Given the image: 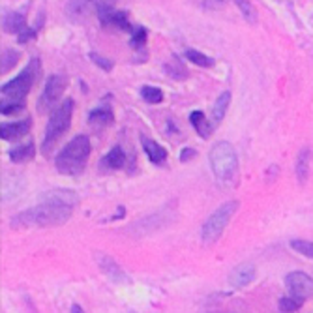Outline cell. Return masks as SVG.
Here are the masks:
<instances>
[{
	"label": "cell",
	"mask_w": 313,
	"mask_h": 313,
	"mask_svg": "<svg viewBox=\"0 0 313 313\" xmlns=\"http://www.w3.org/2000/svg\"><path fill=\"white\" fill-rule=\"evenodd\" d=\"M92 152V145L90 139L86 135H77L72 141L62 148L60 152L56 154L55 158V167L60 175L66 177H77L85 171L86 161L90 158Z\"/></svg>",
	"instance_id": "cell-2"
},
{
	"label": "cell",
	"mask_w": 313,
	"mask_h": 313,
	"mask_svg": "<svg viewBox=\"0 0 313 313\" xmlns=\"http://www.w3.org/2000/svg\"><path fill=\"white\" fill-rule=\"evenodd\" d=\"M19 51L12 49V47H6V49H2V66H0V72L2 74H6L10 69L15 66L19 62Z\"/></svg>",
	"instance_id": "cell-22"
},
{
	"label": "cell",
	"mask_w": 313,
	"mask_h": 313,
	"mask_svg": "<svg viewBox=\"0 0 313 313\" xmlns=\"http://www.w3.org/2000/svg\"><path fill=\"white\" fill-rule=\"evenodd\" d=\"M141 145H143V150L147 154V158L152 161L154 165H165L167 161V150L161 147L160 143L152 141L150 137L147 135H141Z\"/></svg>",
	"instance_id": "cell-12"
},
{
	"label": "cell",
	"mask_w": 313,
	"mask_h": 313,
	"mask_svg": "<svg viewBox=\"0 0 313 313\" xmlns=\"http://www.w3.org/2000/svg\"><path fill=\"white\" fill-rule=\"evenodd\" d=\"M165 74L169 75V77H172L175 81L188 79V69H186V66L182 64V60H180L177 55H172L171 60L165 62Z\"/></svg>",
	"instance_id": "cell-18"
},
{
	"label": "cell",
	"mask_w": 313,
	"mask_h": 313,
	"mask_svg": "<svg viewBox=\"0 0 313 313\" xmlns=\"http://www.w3.org/2000/svg\"><path fill=\"white\" fill-rule=\"evenodd\" d=\"M72 313H85V311L81 309L79 304H74V306H72Z\"/></svg>",
	"instance_id": "cell-34"
},
{
	"label": "cell",
	"mask_w": 313,
	"mask_h": 313,
	"mask_svg": "<svg viewBox=\"0 0 313 313\" xmlns=\"http://www.w3.org/2000/svg\"><path fill=\"white\" fill-rule=\"evenodd\" d=\"M68 86V79L64 75H51L45 86H43V92L38 99V109L40 113H45L47 109H53L55 103L60 99V96L64 94Z\"/></svg>",
	"instance_id": "cell-7"
},
{
	"label": "cell",
	"mask_w": 313,
	"mask_h": 313,
	"mask_svg": "<svg viewBox=\"0 0 313 313\" xmlns=\"http://www.w3.org/2000/svg\"><path fill=\"white\" fill-rule=\"evenodd\" d=\"M147 28L145 26H135L133 30H131V38H129V45L133 47L135 51H139V49H143L145 47V43H147V38H148V34H147Z\"/></svg>",
	"instance_id": "cell-23"
},
{
	"label": "cell",
	"mask_w": 313,
	"mask_h": 313,
	"mask_svg": "<svg viewBox=\"0 0 313 313\" xmlns=\"http://www.w3.org/2000/svg\"><path fill=\"white\" fill-rule=\"evenodd\" d=\"M96 261H98L101 272H103L109 280H113L115 283H129L128 274L118 266V263L113 257L105 255V253H96Z\"/></svg>",
	"instance_id": "cell-9"
},
{
	"label": "cell",
	"mask_w": 313,
	"mask_h": 313,
	"mask_svg": "<svg viewBox=\"0 0 313 313\" xmlns=\"http://www.w3.org/2000/svg\"><path fill=\"white\" fill-rule=\"evenodd\" d=\"M74 107H75L74 99L68 98V99H64L58 107H55V109L51 111L49 122H47V128H45V137H43V143H42L43 154L49 152L51 148H53V145L69 129Z\"/></svg>",
	"instance_id": "cell-5"
},
{
	"label": "cell",
	"mask_w": 313,
	"mask_h": 313,
	"mask_svg": "<svg viewBox=\"0 0 313 313\" xmlns=\"http://www.w3.org/2000/svg\"><path fill=\"white\" fill-rule=\"evenodd\" d=\"M2 28L12 34H21L26 30V17L25 12H10L2 19Z\"/></svg>",
	"instance_id": "cell-13"
},
{
	"label": "cell",
	"mask_w": 313,
	"mask_h": 313,
	"mask_svg": "<svg viewBox=\"0 0 313 313\" xmlns=\"http://www.w3.org/2000/svg\"><path fill=\"white\" fill-rule=\"evenodd\" d=\"M42 25H43V15H42V19L38 21L36 25H34V26H30V28H26L25 32H21V34H19V36H17V42H19V43H26V42H30L32 38H36L38 30L42 28Z\"/></svg>",
	"instance_id": "cell-30"
},
{
	"label": "cell",
	"mask_w": 313,
	"mask_h": 313,
	"mask_svg": "<svg viewBox=\"0 0 313 313\" xmlns=\"http://www.w3.org/2000/svg\"><path fill=\"white\" fill-rule=\"evenodd\" d=\"M113 120H115V115H113V111L109 107L92 109L90 115H88V124H92V126H109Z\"/></svg>",
	"instance_id": "cell-19"
},
{
	"label": "cell",
	"mask_w": 313,
	"mask_h": 313,
	"mask_svg": "<svg viewBox=\"0 0 313 313\" xmlns=\"http://www.w3.org/2000/svg\"><path fill=\"white\" fill-rule=\"evenodd\" d=\"M79 203V195L72 190H51L42 195V201L12 218V227H53L62 225L74 214L75 206Z\"/></svg>",
	"instance_id": "cell-1"
},
{
	"label": "cell",
	"mask_w": 313,
	"mask_h": 313,
	"mask_svg": "<svg viewBox=\"0 0 313 313\" xmlns=\"http://www.w3.org/2000/svg\"><path fill=\"white\" fill-rule=\"evenodd\" d=\"M111 25L118 26L120 30H128V32L133 30V28H131V25H129V21H128V13L122 12V10L115 12V15H113V19H111Z\"/></svg>",
	"instance_id": "cell-27"
},
{
	"label": "cell",
	"mask_w": 313,
	"mask_h": 313,
	"mask_svg": "<svg viewBox=\"0 0 313 313\" xmlns=\"http://www.w3.org/2000/svg\"><path fill=\"white\" fill-rule=\"evenodd\" d=\"M190 122H191V126L195 128L197 133L203 137V139H206V137L212 133V126H210L206 117L203 115V111H193V113L190 115Z\"/></svg>",
	"instance_id": "cell-20"
},
{
	"label": "cell",
	"mask_w": 313,
	"mask_h": 313,
	"mask_svg": "<svg viewBox=\"0 0 313 313\" xmlns=\"http://www.w3.org/2000/svg\"><path fill=\"white\" fill-rule=\"evenodd\" d=\"M2 115H15L21 109H25V101H2Z\"/></svg>",
	"instance_id": "cell-31"
},
{
	"label": "cell",
	"mask_w": 313,
	"mask_h": 313,
	"mask_svg": "<svg viewBox=\"0 0 313 313\" xmlns=\"http://www.w3.org/2000/svg\"><path fill=\"white\" fill-rule=\"evenodd\" d=\"M255 280V264L253 263H242L236 268H233L229 282L234 289H242Z\"/></svg>",
	"instance_id": "cell-10"
},
{
	"label": "cell",
	"mask_w": 313,
	"mask_h": 313,
	"mask_svg": "<svg viewBox=\"0 0 313 313\" xmlns=\"http://www.w3.org/2000/svg\"><path fill=\"white\" fill-rule=\"evenodd\" d=\"M291 248L295 252L300 253V255H304V257L313 259V242H309V240H300V238L291 240Z\"/></svg>",
	"instance_id": "cell-25"
},
{
	"label": "cell",
	"mask_w": 313,
	"mask_h": 313,
	"mask_svg": "<svg viewBox=\"0 0 313 313\" xmlns=\"http://www.w3.org/2000/svg\"><path fill=\"white\" fill-rule=\"evenodd\" d=\"M229 103H231V92L225 90V92H221L218 96V99H216L214 109H212V122L220 124L223 120V117H225V113L229 109Z\"/></svg>",
	"instance_id": "cell-17"
},
{
	"label": "cell",
	"mask_w": 313,
	"mask_h": 313,
	"mask_svg": "<svg viewBox=\"0 0 313 313\" xmlns=\"http://www.w3.org/2000/svg\"><path fill=\"white\" fill-rule=\"evenodd\" d=\"M124 163H126V154H124L122 147H113L101 160V165L107 169H122Z\"/></svg>",
	"instance_id": "cell-16"
},
{
	"label": "cell",
	"mask_w": 313,
	"mask_h": 313,
	"mask_svg": "<svg viewBox=\"0 0 313 313\" xmlns=\"http://www.w3.org/2000/svg\"><path fill=\"white\" fill-rule=\"evenodd\" d=\"M8 154H10V160H12L13 163H25V161L34 158L36 147H34V143L32 141H28V143H25V145H19V147L12 148Z\"/></svg>",
	"instance_id": "cell-15"
},
{
	"label": "cell",
	"mask_w": 313,
	"mask_h": 313,
	"mask_svg": "<svg viewBox=\"0 0 313 313\" xmlns=\"http://www.w3.org/2000/svg\"><path fill=\"white\" fill-rule=\"evenodd\" d=\"M40 74H42V60L30 58V62L15 79L2 85V101H25L26 94L32 90Z\"/></svg>",
	"instance_id": "cell-4"
},
{
	"label": "cell",
	"mask_w": 313,
	"mask_h": 313,
	"mask_svg": "<svg viewBox=\"0 0 313 313\" xmlns=\"http://www.w3.org/2000/svg\"><path fill=\"white\" fill-rule=\"evenodd\" d=\"M302 307V302L293 298V296H283L282 300H280V309L283 313H293V311H298Z\"/></svg>",
	"instance_id": "cell-28"
},
{
	"label": "cell",
	"mask_w": 313,
	"mask_h": 313,
	"mask_svg": "<svg viewBox=\"0 0 313 313\" xmlns=\"http://www.w3.org/2000/svg\"><path fill=\"white\" fill-rule=\"evenodd\" d=\"M96 10H98L99 23L103 26L111 25V19L115 15V6H113L111 2H98V4H96Z\"/></svg>",
	"instance_id": "cell-24"
},
{
	"label": "cell",
	"mask_w": 313,
	"mask_h": 313,
	"mask_svg": "<svg viewBox=\"0 0 313 313\" xmlns=\"http://www.w3.org/2000/svg\"><path fill=\"white\" fill-rule=\"evenodd\" d=\"M309 158H311V150L307 147H304L298 154V158H296V163H295V172H296V178H298V182L304 184L307 180V175H309Z\"/></svg>",
	"instance_id": "cell-14"
},
{
	"label": "cell",
	"mask_w": 313,
	"mask_h": 313,
	"mask_svg": "<svg viewBox=\"0 0 313 313\" xmlns=\"http://www.w3.org/2000/svg\"><path fill=\"white\" fill-rule=\"evenodd\" d=\"M90 60H92L96 66H99L101 69H105V72H111V69H113V62H111L109 58H105V56L98 55V53H90Z\"/></svg>",
	"instance_id": "cell-32"
},
{
	"label": "cell",
	"mask_w": 313,
	"mask_h": 313,
	"mask_svg": "<svg viewBox=\"0 0 313 313\" xmlns=\"http://www.w3.org/2000/svg\"><path fill=\"white\" fill-rule=\"evenodd\" d=\"M184 56L191 62V64L199 66V68H212V66L216 64L214 58H210V56L203 55V53H199L197 49H186Z\"/></svg>",
	"instance_id": "cell-21"
},
{
	"label": "cell",
	"mask_w": 313,
	"mask_h": 313,
	"mask_svg": "<svg viewBox=\"0 0 313 313\" xmlns=\"http://www.w3.org/2000/svg\"><path fill=\"white\" fill-rule=\"evenodd\" d=\"M210 169L214 177L223 184H234L238 177V158L231 143L220 141L210 148L208 154Z\"/></svg>",
	"instance_id": "cell-3"
},
{
	"label": "cell",
	"mask_w": 313,
	"mask_h": 313,
	"mask_svg": "<svg viewBox=\"0 0 313 313\" xmlns=\"http://www.w3.org/2000/svg\"><path fill=\"white\" fill-rule=\"evenodd\" d=\"M195 154H197V152L193 150V148H184V150L180 152V161H182V163H186L188 160L195 158Z\"/></svg>",
	"instance_id": "cell-33"
},
{
	"label": "cell",
	"mask_w": 313,
	"mask_h": 313,
	"mask_svg": "<svg viewBox=\"0 0 313 313\" xmlns=\"http://www.w3.org/2000/svg\"><path fill=\"white\" fill-rule=\"evenodd\" d=\"M236 6L240 8V12L244 13L246 21H250V23H255V21H257V12H255V8H253L252 2L238 0V2H236Z\"/></svg>",
	"instance_id": "cell-29"
},
{
	"label": "cell",
	"mask_w": 313,
	"mask_h": 313,
	"mask_svg": "<svg viewBox=\"0 0 313 313\" xmlns=\"http://www.w3.org/2000/svg\"><path fill=\"white\" fill-rule=\"evenodd\" d=\"M32 128V118H25L19 122H6L0 126V137L4 141H15L19 137L26 135Z\"/></svg>",
	"instance_id": "cell-11"
},
{
	"label": "cell",
	"mask_w": 313,
	"mask_h": 313,
	"mask_svg": "<svg viewBox=\"0 0 313 313\" xmlns=\"http://www.w3.org/2000/svg\"><path fill=\"white\" fill-rule=\"evenodd\" d=\"M285 285H287L289 293L296 300H309L313 298V280L304 272H291L285 277Z\"/></svg>",
	"instance_id": "cell-8"
},
{
	"label": "cell",
	"mask_w": 313,
	"mask_h": 313,
	"mask_svg": "<svg viewBox=\"0 0 313 313\" xmlns=\"http://www.w3.org/2000/svg\"><path fill=\"white\" fill-rule=\"evenodd\" d=\"M141 96L145 101H148V103H160L161 99H163V94H161V90L158 86H148V85L143 86Z\"/></svg>",
	"instance_id": "cell-26"
},
{
	"label": "cell",
	"mask_w": 313,
	"mask_h": 313,
	"mask_svg": "<svg viewBox=\"0 0 313 313\" xmlns=\"http://www.w3.org/2000/svg\"><path fill=\"white\" fill-rule=\"evenodd\" d=\"M236 210H238V201H229L208 216V220L204 221L203 227H201V238H203L204 244H214L216 240L220 238L225 227L229 225V221L236 214Z\"/></svg>",
	"instance_id": "cell-6"
}]
</instances>
